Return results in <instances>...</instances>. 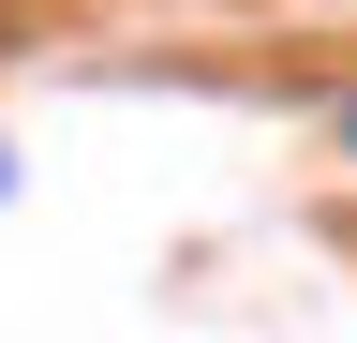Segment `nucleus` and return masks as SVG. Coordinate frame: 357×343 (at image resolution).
Segmentation results:
<instances>
[{
    "label": "nucleus",
    "instance_id": "1",
    "mask_svg": "<svg viewBox=\"0 0 357 343\" xmlns=\"http://www.w3.org/2000/svg\"><path fill=\"white\" fill-rule=\"evenodd\" d=\"M342 149H357V105H342Z\"/></svg>",
    "mask_w": 357,
    "mask_h": 343
}]
</instances>
